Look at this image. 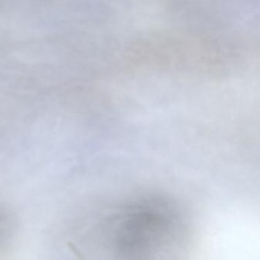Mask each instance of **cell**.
I'll use <instances>...</instances> for the list:
<instances>
[{"instance_id":"6da1fadb","label":"cell","mask_w":260,"mask_h":260,"mask_svg":"<svg viewBox=\"0 0 260 260\" xmlns=\"http://www.w3.org/2000/svg\"><path fill=\"white\" fill-rule=\"evenodd\" d=\"M10 217L2 210L0 211V252L10 237L12 226Z\"/></svg>"}]
</instances>
